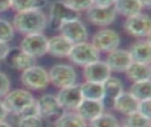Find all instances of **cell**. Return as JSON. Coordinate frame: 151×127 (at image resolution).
<instances>
[{"label": "cell", "mask_w": 151, "mask_h": 127, "mask_svg": "<svg viewBox=\"0 0 151 127\" xmlns=\"http://www.w3.org/2000/svg\"><path fill=\"white\" fill-rule=\"evenodd\" d=\"M9 50V48L8 44L0 41V60H4L6 58Z\"/></svg>", "instance_id": "d590c367"}, {"label": "cell", "mask_w": 151, "mask_h": 127, "mask_svg": "<svg viewBox=\"0 0 151 127\" xmlns=\"http://www.w3.org/2000/svg\"><path fill=\"white\" fill-rule=\"evenodd\" d=\"M78 12L73 10L63 1H57L52 4L50 9V19L58 26L61 23L78 19Z\"/></svg>", "instance_id": "5bb4252c"}, {"label": "cell", "mask_w": 151, "mask_h": 127, "mask_svg": "<svg viewBox=\"0 0 151 127\" xmlns=\"http://www.w3.org/2000/svg\"><path fill=\"white\" fill-rule=\"evenodd\" d=\"M7 114H8V111L6 110V108H5L3 102H0V121L5 120V118L7 117Z\"/></svg>", "instance_id": "74e56055"}, {"label": "cell", "mask_w": 151, "mask_h": 127, "mask_svg": "<svg viewBox=\"0 0 151 127\" xmlns=\"http://www.w3.org/2000/svg\"><path fill=\"white\" fill-rule=\"evenodd\" d=\"M132 63L129 51L124 49H115L109 53L106 64L111 71L125 72Z\"/></svg>", "instance_id": "9a60e30c"}, {"label": "cell", "mask_w": 151, "mask_h": 127, "mask_svg": "<svg viewBox=\"0 0 151 127\" xmlns=\"http://www.w3.org/2000/svg\"><path fill=\"white\" fill-rule=\"evenodd\" d=\"M124 124L125 127H150L151 122L149 118L141 115L139 112H134L127 115Z\"/></svg>", "instance_id": "83f0119b"}, {"label": "cell", "mask_w": 151, "mask_h": 127, "mask_svg": "<svg viewBox=\"0 0 151 127\" xmlns=\"http://www.w3.org/2000/svg\"><path fill=\"white\" fill-rule=\"evenodd\" d=\"M49 82L56 87L63 88L73 86L77 80V73L75 69L68 65L58 64L51 67L48 73Z\"/></svg>", "instance_id": "8992f818"}, {"label": "cell", "mask_w": 151, "mask_h": 127, "mask_svg": "<svg viewBox=\"0 0 151 127\" xmlns=\"http://www.w3.org/2000/svg\"><path fill=\"white\" fill-rule=\"evenodd\" d=\"M125 72L127 73V78L134 83L150 80L151 76V68L149 65L136 62H132Z\"/></svg>", "instance_id": "44dd1931"}, {"label": "cell", "mask_w": 151, "mask_h": 127, "mask_svg": "<svg viewBox=\"0 0 151 127\" xmlns=\"http://www.w3.org/2000/svg\"><path fill=\"white\" fill-rule=\"evenodd\" d=\"M60 107L66 110L77 109L80 102H82L83 97L80 90V86L73 84L67 87L60 88V91L57 96Z\"/></svg>", "instance_id": "30bf717a"}, {"label": "cell", "mask_w": 151, "mask_h": 127, "mask_svg": "<svg viewBox=\"0 0 151 127\" xmlns=\"http://www.w3.org/2000/svg\"><path fill=\"white\" fill-rule=\"evenodd\" d=\"M116 12L129 17L141 12L142 8L138 0H115L113 3Z\"/></svg>", "instance_id": "7402d4cb"}, {"label": "cell", "mask_w": 151, "mask_h": 127, "mask_svg": "<svg viewBox=\"0 0 151 127\" xmlns=\"http://www.w3.org/2000/svg\"><path fill=\"white\" fill-rule=\"evenodd\" d=\"M80 90L83 99L93 101H103L104 90L102 83L85 82L80 86Z\"/></svg>", "instance_id": "603a6c76"}, {"label": "cell", "mask_w": 151, "mask_h": 127, "mask_svg": "<svg viewBox=\"0 0 151 127\" xmlns=\"http://www.w3.org/2000/svg\"><path fill=\"white\" fill-rule=\"evenodd\" d=\"M151 46L149 39L137 41L130 46L129 53L132 62L149 65L151 62Z\"/></svg>", "instance_id": "ac0fdd59"}, {"label": "cell", "mask_w": 151, "mask_h": 127, "mask_svg": "<svg viewBox=\"0 0 151 127\" xmlns=\"http://www.w3.org/2000/svg\"><path fill=\"white\" fill-rule=\"evenodd\" d=\"M11 82L6 74L0 72V97H4L9 92Z\"/></svg>", "instance_id": "d6a6232c"}, {"label": "cell", "mask_w": 151, "mask_h": 127, "mask_svg": "<svg viewBox=\"0 0 151 127\" xmlns=\"http://www.w3.org/2000/svg\"><path fill=\"white\" fill-rule=\"evenodd\" d=\"M139 102L129 92H122L113 101V106L115 109L125 115H130L137 112Z\"/></svg>", "instance_id": "ffe728a7"}, {"label": "cell", "mask_w": 151, "mask_h": 127, "mask_svg": "<svg viewBox=\"0 0 151 127\" xmlns=\"http://www.w3.org/2000/svg\"><path fill=\"white\" fill-rule=\"evenodd\" d=\"M120 42V36L115 30L105 29L97 31L93 36L92 45L98 51L110 53L111 51L118 49Z\"/></svg>", "instance_id": "52a82bcc"}, {"label": "cell", "mask_w": 151, "mask_h": 127, "mask_svg": "<svg viewBox=\"0 0 151 127\" xmlns=\"http://www.w3.org/2000/svg\"><path fill=\"white\" fill-rule=\"evenodd\" d=\"M65 3L78 12L87 11L93 6L92 0H65Z\"/></svg>", "instance_id": "1f68e13d"}, {"label": "cell", "mask_w": 151, "mask_h": 127, "mask_svg": "<svg viewBox=\"0 0 151 127\" xmlns=\"http://www.w3.org/2000/svg\"><path fill=\"white\" fill-rule=\"evenodd\" d=\"M14 36L13 27L6 20L0 19V41L4 43L12 41Z\"/></svg>", "instance_id": "4dcf8cb0"}, {"label": "cell", "mask_w": 151, "mask_h": 127, "mask_svg": "<svg viewBox=\"0 0 151 127\" xmlns=\"http://www.w3.org/2000/svg\"><path fill=\"white\" fill-rule=\"evenodd\" d=\"M104 105L102 101H93L83 99L77 108L78 114L85 120L91 121L103 113Z\"/></svg>", "instance_id": "d6986e66"}, {"label": "cell", "mask_w": 151, "mask_h": 127, "mask_svg": "<svg viewBox=\"0 0 151 127\" xmlns=\"http://www.w3.org/2000/svg\"><path fill=\"white\" fill-rule=\"evenodd\" d=\"M150 88H151V83L150 80H146V81H142V82H136L132 84L130 87L129 93L133 96L137 101H145V100H149L150 99Z\"/></svg>", "instance_id": "4316f807"}, {"label": "cell", "mask_w": 151, "mask_h": 127, "mask_svg": "<svg viewBox=\"0 0 151 127\" xmlns=\"http://www.w3.org/2000/svg\"><path fill=\"white\" fill-rule=\"evenodd\" d=\"M5 60L9 67L20 71H25L35 65V58L25 52L20 48L9 49Z\"/></svg>", "instance_id": "7c38bea8"}, {"label": "cell", "mask_w": 151, "mask_h": 127, "mask_svg": "<svg viewBox=\"0 0 151 127\" xmlns=\"http://www.w3.org/2000/svg\"><path fill=\"white\" fill-rule=\"evenodd\" d=\"M60 35L70 41L73 45L84 43L88 38V31L84 24L78 19L64 22L59 25Z\"/></svg>", "instance_id": "ba28073f"}, {"label": "cell", "mask_w": 151, "mask_h": 127, "mask_svg": "<svg viewBox=\"0 0 151 127\" xmlns=\"http://www.w3.org/2000/svg\"><path fill=\"white\" fill-rule=\"evenodd\" d=\"M21 82L26 87L32 90H42L48 86L49 76L45 69L33 65L32 67L23 71Z\"/></svg>", "instance_id": "277c9868"}, {"label": "cell", "mask_w": 151, "mask_h": 127, "mask_svg": "<svg viewBox=\"0 0 151 127\" xmlns=\"http://www.w3.org/2000/svg\"><path fill=\"white\" fill-rule=\"evenodd\" d=\"M13 27L25 35L42 33L47 27V18L41 10L17 12L13 19Z\"/></svg>", "instance_id": "6da1fadb"}, {"label": "cell", "mask_w": 151, "mask_h": 127, "mask_svg": "<svg viewBox=\"0 0 151 127\" xmlns=\"http://www.w3.org/2000/svg\"><path fill=\"white\" fill-rule=\"evenodd\" d=\"M48 39L42 33H32L25 36L21 42L20 49L34 58L42 57L47 53Z\"/></svg>", "instance_id": "9c48e42d"}, {"label": "cell", "mask_w": 151, "mask_h": 127, "mask_svg": "<svg viewBox=\"0 0 151 127\" xmlns=\"http://www.w3.org/2000/svg\"><path fill=\"white\" fill-rule=\"evenodd\" d=\"M90 127H119L118 120L111 114H102L90 121Z\"/></svg>", "instance_id": "f1b7e54d"}, {"label": "cell", "mask_w": 151, "mask_h": 127, "mask_svg": "<svg viewBox=\"0 0 151 127\" xmlns=\"http://www.w3.org/2000/svg\"><path fill=\"white\" fill-rule=\"evenodd\" d=\"M0 127H12V126L9 123H7V122H5L4 120H2V121H0Z\"/></svg>", "instance_id": "ab89813d"}, {"label": "cell", "mask_w": 151, "mask_h": 127, "mask_svg": "<svg viewBox=\"0 0 151 127\" xmlns=\"http://www.w3.org/2000/svg\"><path fill=\"white\" fill-rule=\"evenodd\" d=\"M102 86L104 90V99H110L112 102L123 92L122 82L115 77L110 76L105 82L102 83Z\"/></svg>", "instance_id": "d4e9b609"}, {"label": "cell", "mask_w": 151, "mask_h": 127, "mask_svg": "<svg viewBox=\"0 0 151 127\" xmlns=\"http://www.w3.org/2000/svg\"><path fill=\"white\" fill-rule=\"evenodd\" d=\"M142 8L149 9L151 5V0H138Z\"/></svg>", "instance_id": "f35d334b"}, {"label": "cell", "mask_w": 151, "mask_h": 127, "mask_svg": "<svg viewBox=\"0 0 151 127\" xmlns=\"http://www.w3.org/2000/svg\"><path fill=\"white\" fill-rule=\"evenodd\" d=\"M45 4V0H11V8L17 12L42 10Z\"/></svg>", "instance_id": "484cf974"}, {"label": "cell", "mask_w": 151, "mask_h": 127, "mask_svg": "<svg viewBox=\"0 0 151 127\" xmlns=\"http://www.w3.org/2000/svg\"><path fill=\"white\" fill-rule=\"evenodd\" d=\"M124 127H125V126H124Z\"/></svg>", "instance_id": "60d3db41"}, {"label": "cell", "mask_w": 151, "mask_h": 127, "mask_svg": "<svg viewBox=\"0 0 151 127\" xmlns=\"http://www.w3.org/2000/svg\"><path fill=\"white\" fill-rule=\"evenodd\" d=\"M45 123L42 118L38 115L19 117L18 127H44Z\"/></svg>", "instance_id": "f546056e"}, {"label": "cell", "mask_w": 151, "mask_h": 127, "mask_svg": "<svg viewBox=\"0 0 151 127\" xmlns=\"http://www.w3.org/2000/svg\"><path fill=\"white\" fill-rule=\"evenodd\" d=\"M34 102V98L28 91L24 89H16L12 92H8L2 102L8 112L20 116Z\"/></svg>", "instance_id": "7a4b0ae2"}, {"label": "cell", "mask_w": 151, "mask_h": 127, "mask_svg": "<svg viewBox=\"0 0 151 127\" xmlns=\"http://www.w3.org/2000/svg\"><path fill=\"white\" fill-rule=\"evenodd\" d=\"M111 70L105 62L96 61L84 67L83 76L86 82L102 83L111 76Z\"/></svg>", "instance_id": "4fadbf2b"}, {"label": "cell", "mask_w": 151, "mask_h": 127, "mask_svg": "<svg viewBox=\"0 0 151 127\" xmlns=\"http://www.w3.org/2000/svg\"><path fill=\"white\" fill-rule=\"evenodd\" d=\"M73 46L74 45L63 35L54 36L48 39L47 42V53L57 58L68 57Z\"/></svg>", "instance_id": "e0dca14e"}, {"label": "cell", "mask_w": 151, "mask_h": 127, "mask_svg": "<svg viewBox=\"0 0 151 127\" xmlns=\"http://www.w3.org/2000/svg\"><path fill=\"white\" fill-rule=\"evenodd\" d=\"M55 127H87V123L78 113L67 112L57 119Z\"/></svg>", "instance_id": "cb8c5ba5"}, {"label": "cell", "mask_w": 151, "mask_h": 127, "mask_svg": "<svg viewBox=\"0 0 151 127\" xmlns=\"http://www.w3.org/2000/svg\"><path fill=\"white\" fill-rule=\"evenodd\" d=\"M38 115L41 118H50L58 115L63 108L60 107V103L57 100V97L46 94L42 96L39 100L36 101Z\"/></svg>", "instance_id": "2e32d148"}, {"label": "cell", "mask_w": 151, "mask_h": 127, "mask_svg": "<svg viewBox=\"0 0 151 127\" xmlns=\"http://www.w3.org/2000/svg\"><path fill=\"white\" fill-rule=\"evenodd\" d=\"M93 5L97 7H110L113 6L115 0H92Z\"/></svg>", "instance_id": "e575fe53"}, {"label": "cell", "mask_w": 151, "mask_h": 127, "mask_svg": "<svg viewBox=\"0 0 151 127\" xmlns=\"http://www.w3.org/2000/svg\"><path fill=\"white\" fill-rule=\"evenodd\" d=\"M116 11L113 6L97 7L92 6L87 10V18L89 22L96 26H108L115 20Z\"/></svg>", "instance_id": "8fae6325"}, {"label": "cell", "mask_w": 151, "mask_h": 127, "mask_svg": "<svg viewBox=\"0 0 151 127\" xmlns=\"http://www.w3.org/2000/svg\"><path fill=\"white\" fill-rule=\"evenodd\" d=\"M68 58L76 65L86 67L90 64L99 61V51L94 49L92 44L84 42L73 46Z\"/></svg>", "instance_id": "3957f363"}, {"label": "cell", "mask_w": 151, "mask_h": 127, "mask_svg": "<svg viewBox=\"0 0 151 127\" xmlns=\"http://www.w3.org/2000/svg\"><path fill=\"white\" fill-rule=\"evenodd\" d=\"M11 8V0H0V12L9 10Z\"/></svg>", "instance_id": "8d00e7d4"}, {"label": "cell", "mask_w": 151, "mask_h": 127, "mask_svg": "<svg viewBox=\"0 0 151 127\" xmlns=\"http://www.w3.org/2000/svg\"><path fill=\"white\" fill-rule=\"evenodd\" d=\"M150 106H151L150 99L149 100L141 101L138 103V109H137V112H139L141 115H143V116L150 119Z\"/></svg>", "instance_id": "836d02e7"}, {"label": "cell", "mask_w": 151, "mask_h": 127, "mask_svg": "<svg viewBox=\"0 0 151 127\" xmlns=\"http://www.w3.org/2000/svg\"><path fill=\"white\" fill-rule=\"evenodd\" d=\"M124 28L129 34L135 37H149L151 32L150 18L145 13L139 12L135 15L127 17Z\"/></svg>", "instance_id": "5b68a950"}]
</instances>
